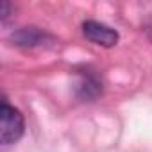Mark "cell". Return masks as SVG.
Listing matches in <instances>:
<instances>
[{"label":"cell","instance_id":"obj_3","mask_svg":"<svg viewBox=\"0 0 152 152\" xmlns=\"http://www.w3.org/2000/svg\"><path fill=\"white\" fill-rule=\"evenodd\" d=\"M11 41L16 47H25V48H34V47H43L48 41H54L50 34L38 27H23L16 32L11 34Z\"/></svg>","mask_w":152,"mask_h":152},{"label":"cell","instance_id":"obj_1","mask_svg":"<svg viewBox=\"0 0 152 152\" xmlns=\"http://www.w3.org/2000/svg\"><path fill=\"white\" fill-rule=\"evenodd\" d=\"M23 129H25L23 115L4 100L2 107H0V141H2V145L16 143L22 138Z\"/></svg>","mask_w":152,"mask_h":152},{"label":"cell","instance_id":"obj_2","mask_svg":"<svg viewBox=\"0 0 152 152\" xmlns=\"http://www.w3.org/2000/svg\"><path fill=\"white\" fill-rule=\"evenodd\" d=\"M83 34L86 36V39H90L91 43L95 45H100V47H106V48H111L118 43L120 36L115 29L100 23V22H95V20H88L83 23Z\"/></svg>","mask_w":152,"mask_h":152},{"label":"cell","instance_id":"obj_4","mask_svg":"<svg viewBox=\"0 0 152 152\" xmlns=\"http://www.w3.org/2000/svg\"><path fill=\"white\" fill-rule=\"evenodd\" d=\"M102 93V83L99 75L93 73L91 70L81 72V81L77 84V95L83 100H95Z\"/></svg>","mask_w":152,"mask_h":152},{"label":"cell","instance_id":"obj_5","mask_svg":"<svg viewBox=\"0 0 152 152\" xmlns=\"http://www.w3.org/2000/svg\"><path fill=\"white\" fill-rule=\"evenodd\" d=\"M145 32H147V36H148V39L152 41V16L150 18H147V22H145Z\"/></svg>","mask_w":152,"mask_h":152}]
</instances>
